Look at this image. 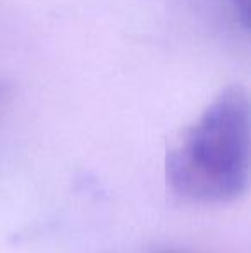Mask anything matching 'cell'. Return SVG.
I'll list each match as a JSON object with an SVG mask.
<instances>
[{"instance_id":"6da1fadb","label":"cell","mask_w":251,"mask_h":253,"mask_svg":"<svg viewBox=\"0 0 251 253\" xmlns=\"http://www.w3.org/2000/svg\"><path fill=\"white\" fill-rule=\"evenodd\" d=\"M250 100L229 86L205 109L165 160L167 183L193 202H225L248 188Z\"/></svg>"},{"instance_id":"7a4b0ae2","label":"cell","mask_w":251,"mask_h":253,"mask_svg":"<svg viewBox=\"0 0 251 253\" xmlns=\"http://www.w3.org/2000/svg\"><path fill=\"white\" fill-rule=\"evenodd\" d=\"M231 5L234 7V12L241 19L243 26L248 28L250 21V0H231Z\"/></svg>"}]
</instances>
